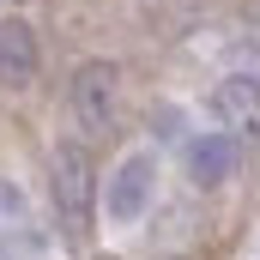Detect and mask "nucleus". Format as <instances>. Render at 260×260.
I'll use <instances>...</instances> for the list:
<instances>
[{"mask_svg": "<svg viewBox=\"0 0 260 260\" xmlns=\"http://www.w3.org/2000/svg\"><path fill=\"white\" fill-rule=\"evenodd\" d=\"M49 188H55L61 224L73 236H85V224H91V157H85L79 145H55V157H49Z\"/></svg>", "mask_w": 260, "mask_h": 260, "instance_id": "f257e3e1", "label": "nucleus"}, {"mask_svg": "<svg viewBox=\"0 0 260 260\" xmlns=\"http://www.w3.org/2000/svg\"><path fill=\"white\" fill-rule=\"evenodd\" d=\"M151 176H157L151 151H127V157L115 164L109 188H103V212H109L115 224H139V218L151 212Z\"/></svg>", "mask_w": 260, "mask_h": 260, "instance_id": "f03ea898", "label": "nucleus"}, {"mask_svg": "<svg viewBox=\"0 0 260 260\" xmlns=\"http://www.w3.org/2000/svg\"><path fill=\"white\" fill-rule=\"evenodd\" d=\"M73 115H79V127L103 133L115 121V67L109 61H85L73 73Z\"/></svg>", "mask_w": 260, "mask_h": 260, "instance_id": "7ed1b4c3", "label": "nucleus"}, {"mask_svg": "<svg viewBox=\"0 0 260 260\" xmlns=\"http://www.w3.org/2000/svg\"><path fill=\"white\" fill-rule=\"evenodd\" d=\"M236 157H242V151H236L230 133H200L194 145H188V176H194L200 188H218V182L236 170Z\"/></svg>", "mask_w": 260, "mask_h": 260, "instance_id": "20e7f679", "label": "nucleus"}, {"mask_svg": "<svg viewBox=\"0 0 260 260\" xmlns=\"http://www.w3.org/2000/svg\"><path fill=\"white\" fill-rule=\"evenodd\" d=\"M30 73H37V37H30V24L6 18L0 24V85H24Z\"/></svg>", "mask_w": 260, "mask_h": 260, "instance_id": "39448f33", "label": "nucleus"}, {"mask_svg": "<svg viewBox=\"0 0 260 260\" xmlns=\"http://www.w3.org/2000/svg\"><path fill=\"white\" fill-rule=\"evenodd\" d=\"M212 109H218V121L224 127H260V85L254 79H224L218 91H212Z\"/></svg>", "mask_w": 260, "mask_h": 260, "instance_id": "423d86ee", "label": "nucleus"}, {"mask_svg": "<svg viewBox=\"0 0 260 260\" xmlns=\"http://www.w3.org/2000/svg\"><path fill=\"white\" fill-rule=\"evenodd\" d=\"M0 260H49V242H43L37 230H24V224H6V236H0Z\"/></svg>", "mask_w": 260, "mask_h": 260, "instance_id": "0eeeda50", "label": "nucleus"}, {"mask_svg": "<svg viewBox=\"0 0 260 260\" xmlns=\"http://www.w3.org/2000/svg\"><path fill=\"white\" fill-rule=\"evenodd\" d=\"M18 206H24L18 188H12V182H0V218H18Z\"/></svg>", "mask_w": 260, "mask_h": 260, "instance_id": "6e6552de", "label": "nucleus"}]
</instances>
